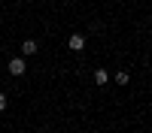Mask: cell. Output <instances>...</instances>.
<instances>
[{"label":"cell","mask_w":152,"mask_h":133,"mask_svg":"<svg viewBox=\"0 0 152 133\" xmlns=\"http://www.w3.org/2000/svg\"><path fill=\"white\" fill-rule=\"evenodd\" d=\"M24 73H28V60H24V58H9V76L21 79Z\"/></svg>","instance_id":"1"},{"label":"cell","mask_w":152,"mask_h":133,"mask_svg":"<svg viewBox=\"0 0 152 133\" xmlns=\"http://www.w3.org/2000/svg\"><path fill=\"white\" fill-rule=\"evenodd\" d=\"M67 45H70V52H82V48H85V36L82 33H70L67 36Z\"/></svg>","instance_id":"2"},{"label":"cell","mask_w":152,"mask_h":133,"mask_svg":"<svg viewBox=\"0 0 152 133\" xmlns=\"http://www.w3.org/2000/svg\"><path fill=\"white\" fill-rule=\"evenodd\" d=\"M37 48H40V45H37V40H24V42H21V55L31 58V55H37Z\"/></svg>","instance_id":"3"},{"label":"cell","mask_w":152,"mask_h":133,"mask_svg":"<svg viewBox=\"0 0 152 133\" xmlns=\"http://www.w3.org/2000/svg\"><path fill=\"white\" fill-rule=\"evenodd\" d=\"M110 82V73L107 70H94V85H107Z\"/></svg>","instance_id":"4"},{"label":"cell","mask_w":152,"mask_h":133,"mask_svg":"<svg viewBox=\"0 0 152 133\" xmlns=\"http://www.w3.org/2000/svg\"><path fill=\"white\" fill-rule=\"evenodd\" d=\"M128 82H131V79H128V73L119 70V73H116V85H128Z\"/></svg>","instance_id":"5"},{"label":"cell","mask_w":152,"mask_h":133,"mask_svg":"<svg viewBox=\"0 0 152 133\" xmlns=\"http://www.w3.org/2000/svg\"><path fill=\"white\" fill-rule=\"evenodd\" d=\"M3 109H6V97L0 94V112H3Z\"/></svg>","instance_id":"6"}]
</instances>
